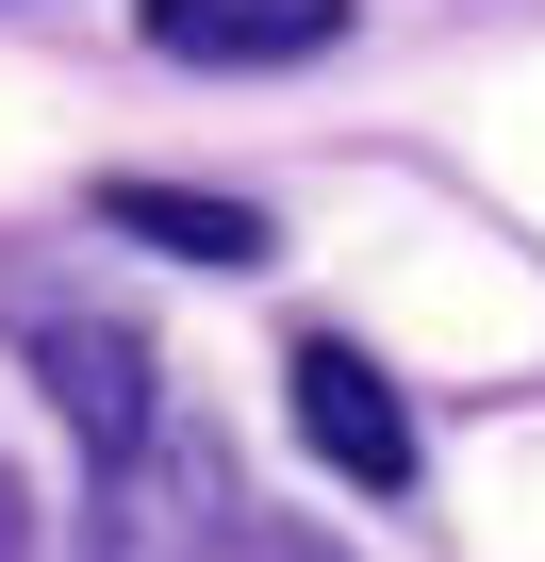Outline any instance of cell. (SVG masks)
Here are the masks:
<instances>
[{
	"mask_svg": "<svg viewBox=\"0 0 545 562\" xmlns=\"http://www.w3.org/2000/svg\"><path fill=\"white\" fill-rule=\"evenodd\" d=\"M83 562H231V447H215L198 414H166L133 463H100Z\"/></svg>",
	"mask_w": 545,
	"mask_h": 562,
	"instance_id": "cell-1",
	"label": "cell"
},
{
	"mask_svg": "<svg viewBox=\"0 0 545 562\" xmlns=\"http://www.w3.org/2000/svg\"><path fill=\"white\" fill-rule=\"evenodd\" d=\"M282 397H298V447L331 463V480H364V496H413V397L348 348V331H298L282 348Z\"/></svg>",
	"mask_w": 545,
	"mask_h": 562,
	"instance_id": "cell-2",
	"label": "cell"
},
{
	"mask_svg": "<svg viewBox=\"0 0 545 562\" xmlns=\"http://www.w3.org/2000/svg\"><path fill=\"white\" fill-rule=\"evenodd\" d=\"M34 381H50V414L83 430V463H133V447L166 430L149 331H116V315H50V331H34Z\"/></svg>",
	"mask_w": 545,
	"mask_h": 562,
	"instance_id": "cell-3",
	"label": "cell"
},
{
	"mask_svg": "<svg viewBox=\"0 0 545 562\" xmlns=\"http://www.w3.org/2000/svg\"><path fill=\"white\" fill-rule=\"evenodd\" d=\"M149 50H182V67H315V50H348V0H149Z\"/></svg>",
	"mask_w": 545,
	"mask_h": 562,
	"instance_id": "cell-4",
	"label": "cell"
},
{
	"mask_svg": "<svg viewBox=\"0 0 545 562\" xmlns=\"http://www.w3.org/2000/svg\"><path fill=\"white\" fill-rule=\"evenodd\" d=\"M100 215L133 248H182V265H264V215L248 199H198V182H100Z\"/></svg>",
	"mask_w": 545,
	"mask_h": 562,
	"instance_id": "cell-5",
	"label": "cell"
},
{
	"mask_svg": "<svg viewBox=\"0 0 545 562\" xmlns=\"http://www.w3.org/2000/svg\"><path fill=\"white\" fill-rule=\"evenodd\" d=\"M0 562H18V480H0Z\"/></svg>",
	"mask_w": 545,
	"mask_h": 562,
	"instance_id": "cell-6",
	"label": "cell"
}]
</instances>
